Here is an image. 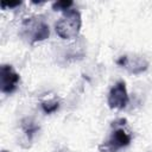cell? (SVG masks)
<instances>
[{
    "instance_id": "cell-8",
    "label": "cell",
    "mask_w": 152,
    "mask_h": 152,
    "mask_svg": "<svg viewBox=\"0 0 152 152\" xmlns=\"http://www.w3.org/2000/svg\"><path fill=\"white\" fill-rule=\"evenodd\" d=\"M59 108V102L58 101H46L42 102V109L45 114H51L55 113Z\"/></svg>"
},
{
    "instance_id": "cell-1",
    "label": "cell",
    "mask_w": 152,
    "mask_h": 152,
    "mask_svg": "<svg viewBox=\"0 0 152 152\" xmlns=\"http://www.w3.org/2000/svg\"><path fill=\"white\" fill-rule=\"evenodd\" d=\"M82 25L81 13L77 10H68L63 12V15L56 23V32L63 39L76 38L80 33Z\"/></svg>"
},
{
    "instance_id": "cell-2",
    "label": "cell",
    "mask_w": 152,
    "mask_h": 152,
    "mask_svg": "<svg viewBox=\"0 0 152 152\" xmlns=\"http://www.w3.org/2000/svg\"><path fill=\"white\" fill-rule=\"evenodd\" d=\"M21 36L31 44L45 40L50 36L49 25L40 17L26 18L21 24Z\"/></svg>"
},
{
    "instance_id": "cell-11",
    "label": "cell",
    "mask_w": 152,
    "mask_h": 152,
    "mask_svg": "<svg viewBox=\"0 0 152 152\" xmlns=\"http://www.w3.org/2000/svg\"><path fill=\"white\" fill-rule=\"evenodd\" d=\"M1 152H10V151H5V150H4V151H1Z\"/></svg>"
},
{
    "instance_id": "cell-6",
    "label": "cell",
    "mask_w": 152,
    "mask_h": 152,
    "mask_svg": "<svg viewBox=\"0 0 152 152\" xmlns=\"http://www.w3.org/2000/svg\"><path fill=\"white\" fill-rule=\"evenodd\" d=\"M147 66H148V62L144 57H133V59H129L128 56L126 59V64L124 65V68H126L131 74L134 75L141 74L147 69Z\"/></svg>"
},
{
    "instance_id": "cell-7",
    "label": "cell",
    "mask_w": 152,
    "mask_h": 152,
    "mask_svg": "<svg viewBox=\"0 0 152 152\" xmlns=\"http://www.w3.org/2000/svg\"><path fill=\"white\" fill-rule=\"evenodd\" d=\"M21 128H23V131L25 132L27 139L31 140V139L33 138V135L36 134V132H38L39 126H38L31 118H25V119L21 121Z\"/></svg>"
},
{
    "instance_id": "cell-3",
    "label": "cell",
    "mask_w": 152,
    "mask_h": 152,
    "mask_svg": "<svg viewBox=\"0 0 152 152\" xmlns=\"http://www.w3.org/2000/svg\"><path fill=\"white\" fill-rule=\"evenodd\" d=\"M131 140L132 137L128 132H126L124 128H115L109 138L99 146V150L100 152H116L120 148L128 146Z\"/></svg>"
},
{
    "instance_id": "cell-9",
    "label": "cell",
    "mask_w": 152,
    "mask_h": 152,
    "mask_svg": "<svg viewBox=\"0 0 152 152\" xmlns=\"http://www.w3.org/2000/svg\"><path fill=\"white\" fill-rule=\"evenodd\" d=\"M72 6V1L70 0H61V1H56L52 4V8L53 11H68L70 10V7Z\"/></svg>"
},
{
    "instance_id": "cell-4",
    "label": "cell",
    "mask_w": 152,
    "mask_h": 152,
    "mask_svg": "<svg viewBox=\"0 0 152 152\" xmlns=\"http://www.w3.org/2000/svg\"><path fill=\"white\" fill-rule=\"evenodd\" d=\"M20 81L19 74L10 64H2L0 66V90L4 94H12Z\"/></svg>"
},
{
    "instance_id": "cell-10",
    "label": "cell",
    "mask_w": 152,
    "mask_h": 152,
    "mask_svg": "<svg viewBox=\"0 0 152 152\" xmlns=\"http://www.w3.org/2000/svg\"><path fill=\"white\" fill-rule=\"evenodd\" d=\"M21 5V1H1L0 2V6L1 8L6 10V8H14L17 6Z\"/></svg>"
},
{
    "instance_id": "cell-5",
    "label": "cell",
    "mask_w": 152,
    "mask_h": 152,
    "mask_svg": "<svg viewBox=\"0 0 152 152\" xmlns=\"http://www.w3.org/2000/svg\"><path fill=\"white\" fill-rule=\"evenodd\" d=\"M129 101L126 83L124 81H118L110 89L108 94V106L113 109H124Z\"/></svg>"
}]
</instances>
